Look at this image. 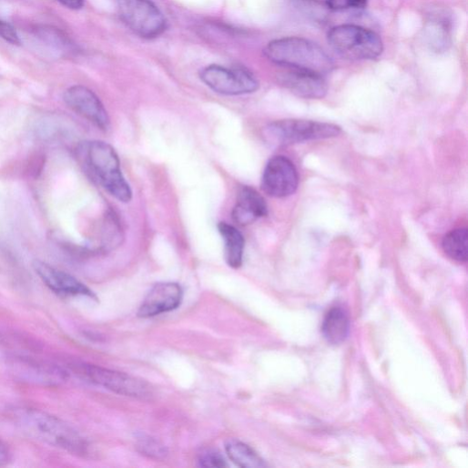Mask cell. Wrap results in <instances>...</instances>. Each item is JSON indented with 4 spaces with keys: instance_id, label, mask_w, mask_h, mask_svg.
Masks as SVG:
<instances>
[{
    "instance_id": "25",
    "label": "cell",
    "mask_w": 468,
    "mask_h": 468,
    "mask_svg": "<svg viewBox=\"0 0 468 468\" xmlns=\"http://www.w3.org/2000/svg\"><path fill=\"white\" fill-rule=\"evenodd\" d=\"M13 459V453L9 446L0 440V467L8 465Z\"/></svg>"
},
{
    "instance_id": "14",
    "label": "cell",
    "mask_w": 468,
    "mask_h": 468,
    "mask_svg": "<svg viewBox=\"0 0 468 468\" xmlns=\"http://www.w3.org/2000/svg\"><path fill=\"white\" fill-rule=\"evenodd\" d=\"M268 214L269 207L264 197L250 186L241 187L231 212L233 220L239 225L246 226Z\"/></svg>"
},
{
    "instance_id": "26",
    "label": "cell",
    "mask_w": 468,
    "mask_h": 468,
    "mask_svg": "<svg viewBox=\"0 0 468 468\" xmlns=\"http://www.w3.org/2000/svg\"><path fill=\"white\" fill-rule=\"evenodd\" d=\"M60 4L71 10H81L85 6V0H58Z\"/></svg>"
},
{
    "instance_id": "4",
    "label": "cell",
    "mask_w": 468,
    "mask_h": 468,
    "mask_svg": "<svg viewBox=\"0 0 468 468\" xmlns=\"http://www.w3.org/2000/svg\"><path fill=\"white\" fill-rule=\"evenodd\" d=\"M328 42L341 57L351 61L375 60L383 52V43L376 33L353 25L332 28Z\"/></svg>"
},
{
    "instance_id": "10",
    "label": "cell",
    "mask_w": 468,
    "mask_h": 468,
    "mask_svg": "<svg viewBox=\"0 0 468 468\" xmlns=\"http://www.w3.org/2000/svg\"><path fill=\"white\" fill-rule=\"evenodd\" d=\"M64 99L73 111L99 129L107 131L109 128L108 113L100 98L89 88L83 86L70 87L65 93Z\"/></svg>"
},
{
    "instance_id": "9",
    "label": "cell",
    "mask_w": 468,
    "mask_h": 468,
    "mask_svg": "<svg viewBox=\"0 0 468 468\" xmlns=\"http://www.w3.org/2000/svg\"><path fill=\"white\" fill-rule=\"evenodd\" d=\"M300 177L294 163L284 156H276L267 164L262 176V189L273 198H286L294 194Z\"/></svg>"
},
{
    "instance_id": "17",
    "label": "cell",
    "mask_w": 468,
    "mask_h": 468,
    "mask_svg": "<svg viewBox=\"0 0 468 468\" xmlns=\"http://www.w3.org/2000/svg\"><path fill=\"white\" fill-rule=\"evenodd\" d=\"M424 38L435 52L445 51L451 44V24L446 16L432 15L424 27Z\"/></svg>"
},
{
    "instance_id": "5",
    "label": "cell",
    "mask_w": 468,
    "mask_h": 468,
    "mask_svg": "<svg viewBox=\"0 0 468 468\" xmlns=\"http://www.w3.org/2000/svg\"><path fill=\"white\" fill-rule=\"evenodd\" d=\"M340 127L310 120L286 119L270 124L264 130L267 142L276 147H285L307 141L338 137Z\"/></svg>"
},
{
    "instance_id": "8",
    "label": "cell",
    "mask_w": 468,
    "mask_h": 468,
    "mask_svg": "<svg viewBox=\"0 0 468 468\" xmlns=\"http://www.w3.org/2000/svg\"><path fill=\"white\" fill-rule=\"evenodd\" d=\"M77 371L90 382L117 394L138 399L151 395L148 383L128 374L91 364H80Z\"/></svg>"
},
{
    "instance_id": "22",
    "label": "cell",
    "mask_w": 468,
    "mask_h": 468,
    "mask_svg": "<svg viewBox=\"0 0 468 468\" xmlns=\"http://www.w3.org/2000/svg\"><path fill=\"white\" fill-rule=\"evenodd\" d=\"M198 464L202 467H225L227 463L219 452L216 450H207L199 454Z\"/></svg>"
},
{
    "instance_id": "15",
    "label": "cell",
    "mask_w": 468,
    "mask_h": 468,
    "mask_svg": "<svg viewBox=\"0 0 468 468\" xmlns=\"http://www.w3.org/2000/svg\"><path fill=\"white\" fill-rule=\"evenodd\" d=\"M218 229L223 241L224 259L227 265L239 270L244 261L246 240L243 233L236 227L225 221L218 224Z\"/></svg>"
},
{
    "instance_id": "21",
    "label": "cell",
    "mask_w": 468,
    "mask_h": 468,
    "mask_svg": "<svg viewBox=\"0 0 468 468\" xmlns=\"http://www.w3.org/2000/svg\"><path fill=\"white\" fill-rule=\"evenodd\" d=\"M297 3L305 15H308L315 21L323 22L327 6H322L316 0H297Z\"/></svg>"
},
{
    "instance_id": "7",
    "label": "cell",
    "mask_w": 468,
    "mask_h": 468,
    "mask_svg": "<svg viewBox=\"0 0 468 468\" xmlns=\"http://www.w3.org/2000/svg\"><path fill=\"white\" fill-rule=\"evenodd\" d=\"M201 82L213 92L229 97L249 95L259 89V82L248 69L210 65L199 72Z\"/></svg>"
},
{
    "instance_id": "2",
    "label": "cell",
    "mask_w": 468,
    "mask_h": 468,
    "mask_svg": "<svg viewBox=\"0 0 468 468\" xmlns=\"http://www.w3.org/2000/svg\"><path fill=\"white\" fill-rule=\"evenodd\" d=\"M77 157L87 173L111 196L123 203L131 201L132 189L111 145L100 140L83 142L77 148Z\"/></svg>"
},
{
    "instance_id": "11",
    "label": "cell",
    "mask_w": 468,
    "mask_h": 468,
    "mask_svg": "<svg viewBox=\"0 0 468 468\" xmlns=\"http://www.w3.org/2000/svg\"><path fill=\"white\" fill-rule=\"evenodd\" d=\"M183 299V291L176 283H159L152 288L141 304L137 315L152 318L178 309Z\"/></svg>"
},
{
    "instance_id": "13",
    "label": "cell",
    "mask_w": 468,
    "mask_h": 468,
    "mask_svg": "<svg viewBox=\"0 0 468 468\" xmlns=\"http://www.w3.org/2000/svg\"><path fill=\"white\" fill-rule=\"evenodd\" d=\"M280 81L296 96L306 99H321L328 93V85L322 76L288 68Z\"/></svg>"
},
{
    "instance_id": "18",
    "label": "cell",
    "mask_w": 468,
    "mask_h": 468,
    "mask_svg": "<svg viewBox=\"0 0 468 468\" xmlns=\"http://www.w3.org/2000/svg\"><path fill=\"white\" fill-rule=\"evenodd\" d=\"M225 449L229 459L240 467L259 468L267 466L262 457L243 442L230 440L226 443Z\"/></svg>"
},
{
    "instance_id": "3",
    "label": "cell",
    "mask_w": 468,
    "mask_h": 468,
    "mask_svg": "<svg viewBox=\"0 0 468 468\" xmlns=\"http://www.w3.org/2000/svg\"><path fill=\"white\" fill-rule=\"evenodd\" d=\"M272 63L290 69L324 76L332 72L334 63L315 43L300 37H285L270 42L265 51Z\"/></svg>"
},
{
    "instance_id": "16",
    "label": "cell",
    "mask_w": 468,
    "mask_h": 468,
    "mask_svg": "<svg viewBox=\"0 0 468 468\" xmlns=\"http://www.w3.org/2000/svg\"><path fill=\"white\" fill-rule=\"evenodd\" d=\"M350 332V319L341 308L331 309L325 316L322 323V334L332 345L341 344Z\"/></svg>"
},
{
    "instance_id": "12",
    "label": "cell",
    "mask_w": 468,
    "mask_h": 468,
    "mask_svg": "<svg viewBox=\"0 0 468 468\" xmlns=\"http://www.w3.org/2000/svg\"><path fill=\"white\" fill-rule=\"evenodd\" d=\"M34 268L46 287L57 295L95 298L94 293L85 284L66 272L42 261H36Z\"/></svg>"
},
{
    "instance_id": "6",
    "label": "cell",
    "mask_w": 468,
    "mask_h": 468,
    "mask_svg": "<svg viewBox=\"0 0 468 468\" xmlns=\"http://www.w3.org/2000/svg\"><path fill=\"white\" fill-rule=\"evenodd\" d=\"M124 24L138 37L154 40L168 29V21L152 0H117Z\"/></svg>"
},
{
    "instance_id": "19",
    "label": "cell",
    "mask_w": 468,
    "mask_h": 468,
    "mask_svg": "<svg viewBox=\"0 0 468 468\" xmlns=\"http://www.w3.org/2000/svg\"><path fill=\"white\" fill-rule=\"evenodd\" d=\"M468 232L466 228L451 230L444 237L442 247L443 252L451 259L465 263L468 256Z\"/></svg>"
},
{
    "instance_id": "1",
    "label": "cell",
    "mask_w": 468,
    "mask_h": 468,
    "mask_svg": "<svg viewBox=\"0 0 468 468\" xmlns=\"http://www.w3.org/2000/svg\"><path fill=\"white\" fill-rule=\"evenodd\" d=\"M15 425L27 436L71 453L85 455L89 443L74 427L41 410L23 408L12 415Z\"/></svg>"
},
{
    "instance_id": "20",
    "label": "cell",
    "mask_w": 468,
    "mask_h": 468,
    "mask_svg": "<svg viewBox=\"0 0 468 468\" xmlns=\"http://www.w3.org/2000/svg\"><path fill=\"white\" fill-rule=\"evenodd\" d=\"M368 0H326V6L330 11L345 12L361 10L367 6Z\"/></svg>"
},
{
    "instance_id": "24",
    "label": "cell",
    "mask_w": 468,
    "mask_h": 468,
    "mask_svg": "<svg viewBox=\"0 0 468 468\" xmlns=\"http://www.w3.org/2000/svg\"><path fill=\"white\" fill-rule=\"evenodd\" d=\"M0 37L15 46H19L21 44L15 29L10 24L3 20H0Z\"/></svg>"
},
{
    "instance_id": "23",
    "label": "cell",
    "mask_w": 468,
    "mask_h": 468,
    "mask_svg": "<svg viewBox=\"0 0 468 468\" xmlns=\"http://www.w3.org/2000/svg\"><path fill=\"white\" fill-rule=\"evenodd\" d=\"M138 447L142 453L149 456L160 458L166 455L167 451L158 442L149 437H143L138 441Z\"/></svg>"
}]
</instances>
